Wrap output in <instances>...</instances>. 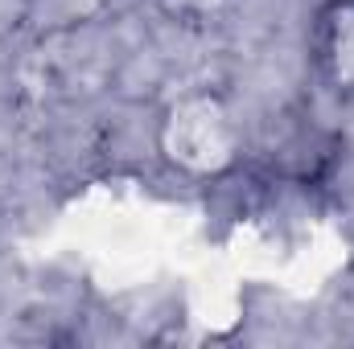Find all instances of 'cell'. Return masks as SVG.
<instances>
[{"mask_svg": "<svg viewBox=\"0 0 354 349\" xmlns=\"http://www.w3.org/2000/svg\"><path fill=\"white\" fill-rule=\"evenodd\" d=\"M157 148H161L165 165L177 169L181 177L210 181V177H223L239 165L243 132L223 94L189 90L165 107L161 128H157Z\"/></svg>", "mask_w": 354, "mask_h": 349, "instance_id": "cell-1", "label": "cell"}, {"mask_svg": "<svg viewBox=\"0 0 354 349\" xmlns=\"http://www.w3.org/2000/svg\"><path fill=\"white\" fill-rule=\"evenodd\" d=\"M313 62L338 99H354V0H326L313 21Z\"/></svg>", "mask_w": 354, "mask_h": 349, "instance_id": "cell-2", "label": "cell"}, {"mask_svg": "<svg viewBox=\"0 0 354 349\" xmlns=\"http://www.w3.org/2000/svg\"><path fill=\"white\" fill-rule=\"evenodd\" d=\"M161 4L181 25H218L223 12L231 8V0H161Z\"/></svg>", "mask_w": 354, "mask_h": 349, "instance_id": "cell-3", "label": "cell"}]
</instances>
